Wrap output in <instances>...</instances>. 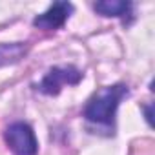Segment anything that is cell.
Segmentation results:
<instances>
[{
  "mask_svg": "<svg viewBox=\"0 0 155 155\" xmlns=\"http://www.w3.org/2000/svg\"><path fill=\"white\" fill-rule=\"evenodd\" d=\"M130 90L126 84H113V86H104L99 91L91 95V99L86 102L82 110V117L99 128L111 130L115 126V113L124 97H128Z\"/></svg>",
  "mask_w": 155,
  "mask_h": 155,
  "instance_id": "6da1fadb",
  "label": "cell"
},
{
  "mask_svg": "<svg viewBox=\"0 0 155 155\" xmlns=\"http://www.w3.org/2000/svg\"><path fill=\"white\" fill-rule=\"evenodd\" d=\"M82 81V71L75 66H55L49 68L37 90L44 95H58L64 86H75Z\"/></svg>",
  "mask_w": 155,
  "mask_h": 155,
  "instance_id": "7a4b0ae2",
  "label": "cell"
},
{
  "mask_svg": "<svg viewBox=\"0 0 155 155\" xmlns=\"http://www.w3.org/2000/svg\"><path fill=\"white\" fill-rule=\"evenodd\" d=\"M6 144L15 155H37L38 140L35 137L33 128L28 122H13L4 131Z\"/></svg>",
  "mask_w": 155,
  "mask_h": 155,
  "instance_id": "3957f363",
  "label": "cell"
},
{
  "mask_svg": "<svg viewBox=\"0 0 155 155\" xmlns=\"http://www.w3.org/2000/svg\"><path fill=\"white\" fill-rule=\"evenodd\" d=\"M73 11H75V8L71 2H62V0L60 2H53L42 15L35 17L33 26L38 29H46V31L58 29L68 22V18L71 17Z\"/></svg>",
  "mask_w": 155,
  "mask_h": 155,
  "instance_id": "277c9868",
  "label": "cell"
},
{
  "mask_svg": "<svg viewBox=\"0 0 155 155\" xmlns=\"http://www.w3.org/2000/svg\"><path fill=\"white\" fill-rule=\"evenodd\" d=\"M93 9L102 17L126 18L128 15H131V2H124V0H101V2L93 4Z\"/></svg>",
  "mask_w": 155,
  "mask_h": 155,
  "instance_id": "5b68a950",
  "label": "cell"
},
{
  "mask_svg": "<svg viewBox=\"0 0 155 155\" xmlns=\"http://www.w3.org/2000/svg\"><path fill=\"white\" fill-rule=\"evenodd\" d=\"M29 51V44L26 42H6L0 44V68L20 62Z\"/></svg>",
  "mask_w": 155,
  "mask_h": 155,
  "instance_id": "8992f818",
  "label": "cell"
},
{
  "mask_svg": "<svg viewBox=\"0 0 155 155\" xmlns=\"http://www.w3.org/2000/svg\"><path fill=\"white\" fill-rule=\"evenodd\" d=\"M142 110H144V115H146V120H148V124L151 126L153 122H151V104H148V106H142Z\"/></svg>",
  "mask_w": 155,
  "mask_h": 155,
  "instance_id": "52a82bcc",
  "label": "cell"
}]
</instances>
